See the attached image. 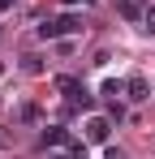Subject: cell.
<instances>
[{"instance_id":"6da1fadb","label":"cell","mask_w":155,"mask_h":159,"mask_svg":"<svg viewBox=\"0 0 155 159\" xmlns=\"http://www.w3.org/2000/svg\"><path fill=\"white\" fill-rule=\"evenodd\" d=\"M56 90H60V95H65V103L78 107V112H91V107H95V95H91L78 78H69V73H60V78H56Z\"/></svg>"},{"instance_id":"7a4b0ae2","label":"cell","mask_w":155,"mask_h":159,"mask_svg":"<svg viewBox=\"0 0 155 159\" xmlns=\"http://www.w3.org/2000/svg\"><path fill=\"white\" fill-rule=\"evenodd\" d=\"M78 30H82V17L60 13V17H52V22L39 26V39H65V34H78Z\"/></svg>"},{"instance_id":"3957f363","label":"cell","mask_w":155,"mask_h":159,"mask_svg":"<svg viewBox=\"0 0 155 159\" xmlns=\"http://www.w3.org/2000/svg\"><path fill=\"white\" fill-rule=\"evenodd\" d=\"M108 133H112V116H91V120L82 125V138H86L91 146H103Z\"/></svg>"},{"instance_id":"277c9868","label":"cell","mask_w":155,"mask_h":159,"mask_svg":"<svg viewBox=\"0 0 155 159\" xmlns=\"http://www.w3.org/2000/svg\"><path fill=\"white\" fill-rule=\"evenodd\" d=\"M125 95L134 99V103H142V99H151V86H147V78H129V82H125Z\"/></svg>"},{"instance_id":"5b68a950","label":"cell","mask_w":155,"mask_h":159,"mask_svg":"<svg viewBox=\"0 0 155 159\" xmlns=\"http://www.w3.org/2000/svg\"><path fill=\"white\" fill-rule=\"evenodd\" d=\"M116 13H121L125 22H142V13H147V9H142L138 0H116Z\"/></svg>"},{"instance_id":"8992f818","label":"cell","mask_w":155,"mask_h":159,"mask_svg":"<svg viewBox=\"0 0 155 159\" xmlns=\"http://www.w3.org/2000/svg\"><path fill=\"white\" fill-rule=\"evenodd\" d=\"M121 90H125V82H116V78H108V82H103V95H108V99H116Z\"/></svg>"},{"instance_id":"52a82bcc","label":"cell","mask_w":155,"mask_h":159,"mask_svg":"<svg viewBox=\"0 0 155 159\" xmlns=\"http://www.w3.org/2000/svg\"><path fill=\"white\" fill-rule=\"evenodd\" d=\"M22 69H26V73H43V60H39V56H26Z\"/></svg>"},{"instance_id":"ba28073f","label":"cell","mask_w":155,"mask_h":159,"mask_svg":"<svg viewBox=\"0 0 155 159\" xmlns=\"http://www.w3.org/2000/svg\"><path fill=\"white\" fill-rule=\"evenodd\" d=\"M142 30H147V34H155V4L142 13Z\"/></svg>"},{"instance_id":"9c48e42d","label":"cell","mask_w":155,"mask_h":159,"mask_svg":"<svg viewBox=\"0 0 155 159\" xmlns=\"http://www.w3.org/2000/svg\"><path fill=\"white\" fill-rule=\"evenodd\" d=\"M9 9H13V0H0V13H9Z\"/></svg>"},{"instance_id":"30bf717a","label":"cell","mask_w":155,"mask_h":159,"mask_svg":"<svg viewBox=\"0 0 155 159\" xmlns=\"http://www.w3.org/2000/svg\"><path fill=\"white\" fill-rule=\"evenodd\" d=\"M0 151H4V133H0Z\"/></svg>"},{"instance_id":"8fae6325","label":"cell","mask_w":155,"mask_h":159,"mask_svg":"<svg viewBox=\"0 0 155 159\" xmlns=\"http://www.w3.org/2000/svg\"><path fill=\"white\" fill-rule=\"evenodd\" d=\"M0 73H4V65H0Z\"/></svg>"},{"instance_id":"7c38bea8","label":"cell","mask_w":155,"mask_h":159,"mask_svg":"<svg viewBox=\"0 0 155 159\" xmlns=\"http://www.w3.org/2000/svg\"><path fill=\"white\" fill-rule=\"evenodd\" d=\"M65 159H73V155H65Z\"/></svg>"}]
</instances>
